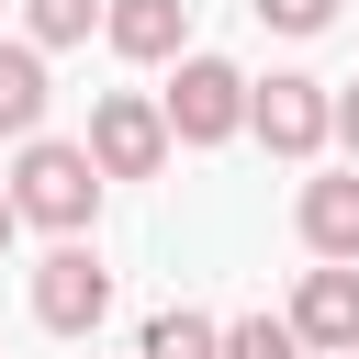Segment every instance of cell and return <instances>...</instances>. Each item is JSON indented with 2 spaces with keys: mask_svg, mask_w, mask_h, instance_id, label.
Masks as SVG:
<instances>
[{
  "mask_svg": "<svg viewBox=\"0 0 359 359\" xmlns=\"http://www.w3.org/2000/svg\"><path fill=\"white\" fill-rule=\"evenodd\" d=\"M0 191H11V213H22V224H45V236L67 247V236H90V213H101V157H90V146H67V135H34V146L11 157V180H0Z\"/></svg>",
  "mask_w": 359,
  "mask_h": 359,
  "instance_id": "obj_1",
  "label": "cell"
},
{
  "mask_svg": "<svg viewBox=\"0 0 359 359\" xmlns=\"http://www.w3.org/2000/svg\"><path fill=\"white\" fill-rule=\"evenodd\" d=\"M247 90H258V79H247L236 56H202V45H191L180 79H168V135H180V146H224V135H247Z\"/></svg>",
  "mask_w": 359,
  "mask_h": 359,
  "instance_id": "obj_2",
  "label": "cell"
},
{
  "mask_svg": "<svg viewBox=\"0 0 359 359\" xmlns=\"http://www.w3.org/2000/svg\"><path fill=\"white\" fill-rule=\"evenodd\" d=\"M247 135H258L269 157H325V135H337V90L303 79V67H269V79L247 90Z\"/></svg>",
  "mask_w": 359,
  "mask_h": 359,
  "instance_id": "obj_3",
  "label": "cell"
},
{
  "mask_svg": "<svg viewBox=\"0 0 359 359\" xmlns=\"http://www.w3.org/2000/svg\"><path fill=\"white\" fill-rule=\"evenodd\" d=\"M90 157H101V180H157L168 168V101H146V90H101L90 101V135H79Z\"/></svg>",
  "mask_w": 359,
  "mask_h": 359,
  "instance_id": "obj_4",
  "label": "cell"
},
{
  "mask_svg": "<svg viewBox=\"0 0 359 359\" xmlns=\"http://www.w3.org/2000/svg\"><path fill=\"white\" fill-rule=\"evenodd\" d=\"M101 314H112V269H101L79 236L45 247V258H34V325H45V337H90Z\"/></svg>",
  "mask_w": 359,
  "mask_h": 359,
  "instance_id": "obj_5",
  "label": "cell"
},
{
  "mask_svg": "<svg viewBox=\"0 0 359 359\" xmlns=\"http://www.w3.org/2000/svg\"><path fill=\"white\" fill-rule=\"evenodd\" d=\"M292 325H303V348L348 359V348H359V258H325V269H303V292H292Z\"/></svg>",
  "mask_w": 359,
  "mask_h": 359,
  "instance_id": "obj_6",
  "label": "cell"
},
{
  "mask_svg": "<svg viewBox=\"0 0 359 359\" xmlns=\"http://www.w3.org/2000/svg\"><path fill=\"white\" fill-rule=\"evenodd\" d=\"M101 45L135 56V67H168V56H191V0H112L101 11Z\"/></svg>",
  "mask_w": 359,
  "mask_h": 359,
  "instance_id": "obj_7",
  "label": "cell"
},
{
  "mask_svg": "<svg viewBox=\"0 0 359 359\" xmlns=\"http://www.w3.org/2000/svg\"><path fill=\"white\" fill-rule=\"evenodd\" d=\"M303 247L314 258H359V168L303 180Z\"/></svg>",
  "mask_w": 359,
  "mask_h": 359,
  "instance_id": "obj_8",
  "label": "cell"
},
{
  "mask_svg": "<svg viewBox=\"0 0 359 359\" xmlns=\"http://www.w3.org/2000/svg\"><path fill=\"white\" fill-rule=\"evenodd\" d=\"M45 101H56V90H45V45H0V135H11V146L45 135Z\"/></svg>",
  "mask_w": 359,
  "mask_h": 359,
  "instance_id": "obj_9",
  "label": "cell"
},
{
  "mask_svg": "<svg viewBox=\"0 0 359 359\" xmlns=\"http://www.w3.org/2000/svg\"><path fill=\"white\" fill-rule=\"evenodd\" d=\"M135 359H224V325L213 314H146V337H135Z\"/></svg>",
  "mask_w": 359,
  "mask_h": 359,
  "instance_id": "obj_10",
  "label": "cell"
},
{
  "mask_svg": "<svg viewBox=\"0 0 359 359\" xmlns=\"http://www.w3.org/2000/svg\"><path fill=\"white\" fill-rule=\"evenodd\" d=\"M101 11H112V0H22V45H45V56H56V45H90Z\"/></svg>",
  "mask_w": 359,
  "mask_h": 359,
  "instance_id": "obj_11",
  "label": "cell"
},
{
  "mask_svg": "<svg viewBox=\"0 0 359 359\" xmlns=\"http://www.w3.org/2000/svg\"><path fill=\"white\" fill-rule=\"evenodd\" d=\"M224 359H303V325L292 314H247V325H224Z\"/></svg>",
  "mask_w": 359,
  "mask_h": 359,
  "instance_id": "obj_12",
  "label": "cell"
},
{
  "mask_svg": "<svg viewBox=\"0 0 359 359\" xmlns=\"http://www.w3.org/2000/svg\"><path fill=\"white\" fill-rule=\"evenodd\" d=\"M258 22H269V34H325L337 0H258Z\"/></svg>",
  "mask_w": 359,
  "mask_h": 359,
  "instance_id": "obj_13",
  "label": "cell"
},
{
  "mask_svg": "<svg viewBox=\"0 0 359 359\" xmlns=\"http://www.w3.org/2000/svg\"><path fill=\"white\" fill-rule=\"evenodd\" d=\"M337 146H348V168H359V79L337 90Z\"/></svg>",
  "mask_w": 359,
  "mask_h": 359,
  "instance_id": "obj_14",
  "label": "cell"
},
{
  "mask_svg": "<svg viewBox=\"0 0 359 359\" xmlns=\"http://www.w3.org/2000/svg\"><path fill=\"white\" fill-rule=\"evenodd\" d=\"M11 236H22V213H11V191H0V247H11Z\"/></svg>",
  "mask_w": 359,
  "mask_h": 359,
  "instance_id": "obj_15",
  "label": "cell"
},
{
  "mask_svg": "<svg viewBox=\"0 0 359 359\" xmlns=\"http://www.w3.org/2000/svg\"><path fill=\"white\" fill-rule=\"evenodd\" d=\"M348 359H359V348H348Z\"/></svg>",
  "mask_w": 359,
  "mask_h": 359,
  "instance_id": "obj_16",
  "label": "cell"
}]
</instances>
